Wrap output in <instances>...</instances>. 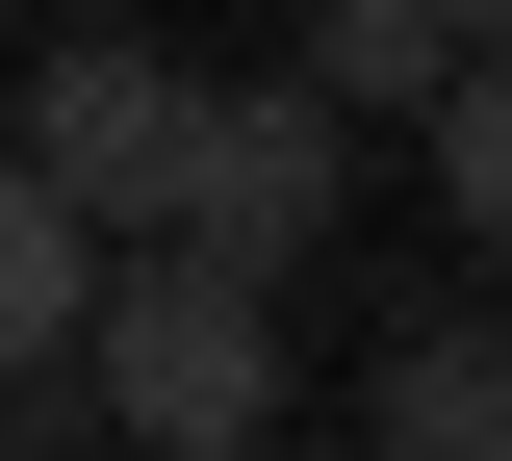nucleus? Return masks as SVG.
<instances>
[{
  "label": "nucleus",
  "mask_w": 512,
  "mask_h": 461,
  "mask_svg": "<svg viewBox=\"0 0 512 461\" xmlns=\"http://www.w3.org/2000/svg\"><path fill=\"white\" fill-rule=\"evenodd\" d=\"M384 461H512V333H384Z\"/></svg>",
  "instance_id": "obj_4"
},
{
  "label": "nucleus",
  "mask_w": 512,
  "mask_h": 461,
  "mask_svg": "<svg viewBox=\"0 0 512 461\" xmlns=\"http://www.w3.org/2000/svg\"><path fill=\"white\" fill-rule=\"evenodd\" d=\"M77 308H103V257H77L52 205L0 180V385H52V359H77Z\"/></svg>",
  "instance_id": "obj_5"
},
{
  "label": "nucleus",
  "mask_w": 512,
  "mask_h": 461,
  "mask_svg": "<svg viewBox=\"0 0 512 461\" xmlns=\"http://www.w3.org/2000/svg\"><path fill=\"white\" fill-rule=\"evenodd\" d=\"M436 77H461L436 0H333V103H436Z\"/></svg>",
  "instance_id": "obj_7"
},
{
  "label": "nucleus",
  "mask_w": 512,
  "mask_h": 461,
  "mask_svg": "<svg viewBox=\"0 0 512 461\" xmlns=\"http://www.w3.org/2000/svg\"><path fill=\"white\" fill-rule=\"evenodd\" d=\"M436 26H461V52H512V0H436Z\"/></svg>",
  "instance_id": "obj_8"
},
{
  "label": "nucleus",
  "mask_w": 512,
  "mask_h": 461,
  "mask_svg": "<svg viewBox=\"0 0 512 461\" xmlns=\"http://www.w3.org/2000/svg\"><path fill=\"white\" fill-rule=\"evenodd\" d=\"M180 129H205V77H180V52H128V26H77V52L26 77V154H0V180L103 257V231H180Z\"/></svg>",
  "instance_id": "obj_2"
},
{
  "label": "nucleus",
  "mask_w": 512,
  "mask_h": 461,
  "mask_svg": "<svg viewBox=\"0 0 512 461\" xmlns=\"http://www.w3.org/2000/svg\"><path fill=\"white\" fill-rule=\"evenodd\" d=\"M77 359H103V436L128 461H256L282 436V333H256V282H205V257H103Z\"/></svg>",
  "instance_id": "obj_1"
},
{
  "label": "nucleus",
  "mask_w": 512,
  "mask_h": 461,
  "mask_svg": "<svg viewBox=\"0 0 512 461\" xmlns=\"http://www.w3.org/2000/svg\"><path fill=\"white\" fill-rule=\"evenodd\" d=\"M436 205H461V257H512V52L436 77Z\"/></svg>",
  "instance_id": "obj_6"
},
{
  "label": "nucleus",
  "mask_w": 512,
  "mask_h": 461,
  "mask_svg": "<svg viewBox=\"0 0 512 461\" xmlns=\"http://www.w3.org/2000/svg\"><path fill=\"white\" fill-rule=\"evenodd\" d=\"M308 231H333V103H308V77H256V103L205 77V129H180V231H154V257H205V282H282Z\"/></svg>",
  "instance_id": "obj_3"
}]
</instances>
